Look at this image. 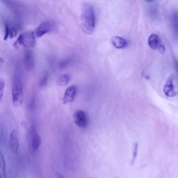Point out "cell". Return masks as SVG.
I'll list each match as a JSON object with an SVG mask.
<instances>
[{"label":"cell","mask_w":178,"mask_h":178,"mask_svg":"<svg viewBox=\"0 0 178 178\" xmlns=\"http://www.w3.org/2000/svg\"><path fill=\"white\" fill-rule=\"evenodd\" d=\"M82 30L87 34L90 35L94 31L95 15L94 8L88 4H85L82 7L81 16Z\"/></svg>","instance_id":"cell-1"},{"label":"cell","mask_w":178,"mask_h":178,"mask_svg":"<svg viewBox=\"0 0 178 178\" xmlns=\"http://www.w3.org/2000/svg\"><path fill=\"white\" fill-rule=\"evenodd\" d=\"M12 99L15 107L22 105L23 99V85L22 72L19 69L15 73L12 89Z\"/></svg>","instance_id":"cell-2"},{"label":"cell","mask_w":178,"mask_h":178,"mask_svg":"<svg viewBox=\"0 0 178 178\" xmlns=\"http://www.w3.org/2000/svg\"><path fill=\"white\" fill-rule=\"evenodd\" d=\"M35 33L32 31H28L22 34L13 44L15 47L19 46L25 47H33L36 45V40Z\"/></svg>","instance_id":"cell-3"},{"label":"cell","mask_w":178,"mask_h":178,"mask_svg":"<svg viewBox=\"0 0 178 178\" xmlns=\"http://www.w3.org/2000/svg\"><path fill=\"white\" fill-rule=\"evenodd\" d=\"M41 138L36 132L33 127H31L27 134V142L30 153L33 155L35 151L39 149L41 143Z\"/></svg>","instance_id":"cell-4"},{"label":"cell","mask_w":178,"mask_h":178,"mask_svg":"<svg viewBox=\"0 0 178 178\" xmlns=\"http://www.w3.org/2000/svg\"><path fill=\"white\" fill-rule=\"evenodd\" d=\"M163 90L168 97H174L178 95V78L174 74H172L169 78Z\"/></svg>","instance_id":"cell-5"},{"label":"cell","mask_w":178,"mask_h":178,"mask_svg":"<svg viewBox=\"0 0 178 178\" xmlns=\"http://www.w3.org/2000/svg\"><path fill=\"white\" fill-rule=\"evenodd\" d=\"M54 27V24L52 22L49 21H45L42 22L35 31V34L37 38L41 37L52 31Z\"/></svg>","instance_id":"cell-6"},{"label":"cell","mask_w":178,"mask_h":178,"mask_svg":"<svg viewBox=\"0 0 178 178\" xmlns=\"http://www.w3.org/2000/svg\"><path fill=\"white\" fill-rule=\"evenodd\" d=\"M74 122L77 125L82 128H85L88 124V118L84 112L78 111L74 115Z\"/></svg>","instance_id":"cell-7"},{"label":"cell","mask_w":178,"mask_h":178,"mask_svg":"<svg viewBox=\"0 0 178 178\" xmlns=\"http://www.w3.org/2000/svg\"><path fill=\"white\" fill-rule=\"evenodd\" d=\"M77 92V88L75 85L69 87L65 90L63 99V103L65 105L71 103L75 99Z\"/></svg>","instance_id":"cell-8"},{"label":"cell","mask_w":178,"mask_h":178,"mask_svg":"<svg viewBox=\"0 0 178 178\" xmlns=\"http://www.w3.org/2000/svg\"><path fill=\"white\" fill-rule=\"evenodd\" d=\"M10 147L13 154H17L19 149V142L16 131L12 130L10 135Z\"/></svg>","instance_id":"cell-9"},{"label":"cell","mask_w":178,"mask_h":178,"mask_svg":"<svg viewBox=\"0 0 178 178\" xmlns=\"http://www.w3.org/2000/svg\"><path fill=\"white\" fill-rule=\"evenodd\" d=\"M171 23L174 37L176 40L178 39V12H174L171 16Z\"/></svg>","instance_id":"cell-10"},{"label":"cell","mask_w":178,"mask_h":178,"mask_svg":"<svg viewBox=\"0 0 178 178\" xmlns=\"http://www.w3.org/2000/svg\"><path fill=\"white\" fill-rule=\"evenodd\" d=\"M111 42L114 47L121 49L126 47L127 42L125 39L119 36H114L111 39Z\"/></svg>","instance_id":"cell-11"},{"label":"cell","mask_w":178,"mask_h":178,"mask_svg":"<svg viewBox=\"0 0 178 178\" xmlns=\"http://www.w3.org/2000/svg\"><path fill=\"white\" fill-rule=\"evenodd\" d=\"M24 62L25 66L27 68L30 69L34 65V60L33 53L30 51H27L25 53L24 57Z\"/></svg>","instance_id":"cell-12"},{"label":"cell","mask_w":178,"mask_h":178,"mask_svg":"<svg viewBox=\"0 0 178 178\" xmlns=\"http://www.w3.org/2000/svg\"><path fill=\"white\" fill-rule=\"evenodd\" d=\"M159 43V38L157 35L152 34L150 36L148 39V44L150 47L155 50L158 47Z\"/></svg>","instance_id":"cell-13"},{"label":"cell","mask_w":178,"mask_h":178,"mask_svg":"<svg viewBox=\"0 0 178 178\" xmlns=\"http://www.w3.org/2000/svg\"><path fill=\"white\" fill-rule=\"evenodd\" d=\"M70 77L68 74H65L61 75L57 80V84L59 86H66L68 84Z\"/></svg>","instance_id":"cell-14"},{"label":"cell","mask_w":178,"mask_h":178,"mask_svg":"<svg viewBox=\"0 0 178 178\" xmlns=\"http://www.w3.org/2000/svg\"><path fill=\"white\" fill-rule=\"evenodd\" d=\"M0 158H1L0 167H1V176H3V177H4V176H5V160H4V159L3 154H2L1 152V154H0Z\"/></svg>","instance_id":"cell-15"},{"label":"cell","mask_w":178,"mask_h":178,"mask_svg":"<svg viewBox=\"0 0 178 178\" xmlns=\"http://www.w3.org/2000/svg\"><path fill=\"white\" fill-rule=\"evenodd\" d=\"M138 151V144L136 143H135L134 145V149L133 151V156L132 161H131V164H133L134 163L136 158Z\"/></svg>","instance_id":"cell-16"},{"label":"cell","mask_w":178,"mask_h":178,"mask_svg":"<svg viewBox=\"0 0 178 178\" xmlns=\"http://www.w3.org/2000/svg\"><path fill=\"white\" fill-rule=\"evenodd\" d=\"M5 82L2 79L0 81V100L1 101L3 96L4 88H5Z\"/></svg>","instance_id":"cell-17"},{"label":"cell","mask_w":178,"mask_h":178,"mask_svg":"<svg viewBox=\"0 0 178 178\" xmlns=\"http://www.w3.org/2000/svg\"><path fill=\"white\" fill-rule=\"evenodd\" d=\"M10 34V28L7 23H5V35L4 39V41H6L8 39Z\"/></svg>","instance_id":"cell-18"},{"label":"cell","mask_w":178,"mask_h":178,"mask_svg":"<svg viewBox=\"0 0 178 178\" xmlns=\"http://www.w3.org/2000/svg\"><path fill=\"white\" fill-rule=\"evenodd\" d=\"M17 34V29L14 27H12L10 29L9 36L10 38L15 37Z\"/></svg>","instance_id":"cell-19"},{"label":"cell","mask_w":178,"mask_h":178,"mask_svg":"<svg viewBox=\"0 0 178 178\" xmlns=\"http://www.w3.org/2000/svg\"><path fill=\"white\" fill-rule=\"evenodd\" d=\"M48 78V76L47 75H44V77L42 78L41 82H40V86L42 87L45 85L47 83V82Z\"/></svg>","instance_id":"cell-20"},{"label":"cell","mask_w":178,"mask_h":178,"mask_svg":"<svg viewBox=\"0 0 178 178\" xmlns=\"http://www.w3.org/2000/svg\"><path fill=\"white\" fill-rule=\"evenodd\" d=\"M159 51L161 54H163L165 52V46L163 44H161L159 47Z\"/></svg>","instance_id":"cell-21"},{"label":"cell","mask_w":178,"mask_h":178,"mask_svg":"<svg viewBox=\"0 0 178 178\" xmlns=\"http://www.w3.org/2000/svg\"><path fill=\"white\" fill-rule=\"evenodd\" d=\"M174 62L176 70L178 75V60L175 57L174 58Z\"/></svg>","instance_id":"cell-22"},{"label":"cell","mask_w":178,"mask_h":178,"mask_svg":"<svg viewBox=\"0 0 178 178\" xmlns=\"http://www.w3.org/2000/svg\"><path fill=\"white\" fill-rule=\"evenodd\" d=\"M69 61L68 60H65L60 64V67L61 68H64L67 66V65L69 63Z\"/></svg>","instance_id":"cell-23"},{"label":"cell","mask_w":178,"mask_h":178,"mask_svg":"<svg viewBox=\"0 0 178 178\" xmlns=\"http://www.w3.org/2000/svg\"><path fill=\"white\" fill-rule=\"evenodd\" d=\"M35 101L34 99H32L31 100L30 102L29 103V108L31 109L33 108L34 106L35 105Z\"/></svg>","instance_id":"cell-24"},{"label":"cell","mask_w":178,"mask_h":178,"mask_svg":"<svg viewBox=\"0 0 178 178\" xmlns=\"http://www.w3.org/2000/svg\"><path fill=\"white\" fill-rule=\"evenodd\" d=\"M56 175L58 178H64L62 174L58 172L56 173Z\"/></svg>","instance_id":"cell-25"}]
</instances>
